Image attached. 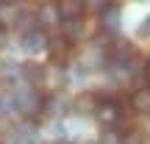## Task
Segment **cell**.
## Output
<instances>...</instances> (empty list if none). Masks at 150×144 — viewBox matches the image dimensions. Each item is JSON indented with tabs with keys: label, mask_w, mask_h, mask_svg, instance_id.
Here are the masks:
<instances>
[{
	"label": "cell",
	"mask_w": 150,
	"mask_h": 144,
	"mask_svg": "<svg viewBox=\"0 0 150 144\" xmlns=\"http://www.w3.org/2000/svg\"><path fill=\"white\" fill-rule=\"evenodd\" d=\"M56 144H67V141H56Z\"/></svg>",
	"instance_id": "8fae6325"
},
{
	"label": "cell",
	"mask_w": 150,
	"mask_h": 144,
	"mask_svg": "<svg viewBox=\"0 0 150 144\" xmlns=\"http://www.w3.org/2000/svg\"><path fill=\"white\" fill-rule=\"evenodd\" d=\"M75 111L78 114H97V108L103 105V100H100V94L97 91H81L78 97H75Z\"/></svg>",
	"instance_id": "5b68a950"
},
{
	"label": "cell",
	"mask_w": 150,
	"mask_h": 144,
	"mask_svg": "<svg viewBox=\"0 0 150 144\" xmlns=\"http://www.w3.org/2000/svg\"><path fill=\"white\" fill-rule=\"evenodd\" d=\"M134 58H136V47L128 42V39H114V42H108L106 61L111 67H131Z\"/></svg>",
	"instance_id": "6da1fadb"
},
{
	"label": "cell",
	"mask_w": 150,
	"mask_h": 144,
	"mask_svg": "<svg viewBox=\"0 0 150 144\" xmlns=\"http://www.w3.org/2000/svg\"><path fill=\"white\" fill-rule=\"evenodd\" d=\"M145 83H147V89H150V61L145 64Z\"/></svg>",
	"instance_id": "30bf717a"
},
{
	"label": "cell",
	"mask_w": 150,
	"mask_h": 144,
	"mask_svg": "<svg viewBox=\"0 0 150 144\" xmlns=\"http://www.w3.org/2000/svg\"><path fill=\"white\" fill-rule=\"evenodd\" d=\"M56 11H59L61 22H72V20H83L86 6L78 3V0H59L56 3Z\"/></svg>",
	"instance_id": "277c9868"
},
{
	"label": "cell",
	"mask_w": 150,
	"mask_h": 144,
	"mask_svg": "<svg viewBox=\"0 0 150 144\" xmlns=\"http://www.w3.org/2000/svg\"><path fill=\"white\" fill-rule=\"evenodd\" d=\"M70 53H72V42L67 36H50L47 39V58H50V64H56V67H64L67 61H70Z\"/></svg>",
	"instance_id": "7a4b0ae2"
},
{
	"label": "cell",
	"mask_w": 150,
	"mask_h": 144,
	"mask_svg": "<svg viewBox=\"0 0 150 144\" xmlns=\"http://www.w3.org/2000/svg\"><path fill=\"white\" fill-rule=\"evenodd\" d=\"M139 36H142V39H147V36H150V17L139 25Z\"/></svg>",
	"instance_id": "9c48e42d"
},
{
	"label": "cell",
	"mask_w": 150,
	"mask_h": 144,
	"mask_svg": "<svg viewBox=\"0 0 150 144\" xmlns=\"http://www.w3.org/2000/svg\"><path fill=\"white\" fill-rule=\"evenodd\" d=\"M22 47H25V50H39V47H47V39H45V31L33 28L31 33H22Z\"/></svg>",
	"instance_id": "8992f818"
},
{
	"label": "cell",
	"mask_w": 150,
	"mask_h": 144,
	"mask_svg": "<svg viewBox=\"0 0 150 144\" xmlns=\"http://www.w3.org/2000/svg\"><path fill=\"white\" fill-rule=\"evenodd\" d=\"M131 105H134V111H150V89H136L134 97H131Z\"/></svg>",
	"instance_id": "52a82bcc"
},
{
	"label": "cell",
	"mask_w": 150,
	"mask_h": 144,
	"mask_svg": "<svg viewBox=\"0 0 150 144\" xmlns=\"http://www.w3.org/2000/svg\"><path fill=\"white\" fill-rule=\"evenodd\" d=\"M122 144H150V139H147V133L145 130H131L128 136H122Z\"/></svg>",
	"instance_id": "ba28073f"
},
{
	"label": "cell",
	"mask_w": 150,
	"mask_h": 144,
	"mask_svg": "<svg viewBox=\"0 0 150 144\" xmlns=\"http://www.w3.org/2000/svg\"><path fill=\"white\" fill-rule=\"evenodd\" d=\"M22 78H25V83L31 86V89H42L45 80H47V72H45V64H39V61H25L22 64Z\"/></svg>",
	"instance_id": "3957f363"
}]
</instances>
